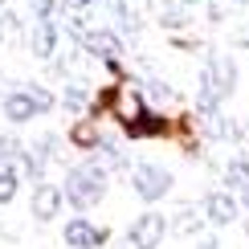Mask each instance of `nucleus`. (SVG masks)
Segmentation results:
<instances>
[{
    "mask_svg": "<svg viewBox=\"0 0 249 249\" xmlns=\"http://www.w3.org/2000/svg\"><path fill=\"white\" fill-rule=\"evenodd\" d=\"M61 192H66V204H74L78 213L94 209L102 204V196L110 192V172L102 160H82L74 168L66 172V180H61Z\"/></svg>",
    "mask_w": 249,
    "mask_h": 249,
    "instance_id": "nucleus-1",
    "label": "nucleus"
},
{
    "mask_svg": "<svg viewBox=\"0 0 249 249\" xmlns=\"http://www.w3.org/2000/svg\"><path fill=\"white\" fill-rule=\"evenodd\" d=\"M53 107H57V94L45 90L41 82H29V86H20V90H8V94L0 98V115L13 123V127L33 123L37 115H49Z\"/></svg>",
    "mask_w": 249,
    "mask_h": 249,
    "instance_id": "nucleus-2",
    "label": "nucleus"
},
{
    "mask_svg": "<svg viewBox=\"0 0 249 249\" xmlns=\"http://www.w3.org/2000/svg\"><path fill=\"white\" fill-rule=\"evenodd\" d=\"M172 172L160 168V163H131V192L139 196L143 204H160L163 196L172 192Z\"/></svg>",
    "mask_w": 249,
    "mask_h": 249,
    "instance_id": "nucleus-3",
    "label": "nucleus"
},
{
    "mask_svg": "<svg viewBox=\"0 0 249 249\" xmlns=\"http://www.w3.org/2000/svg\"><path fill=\"white\" fill-rule=\"evenodd\" d=\"M61 241H66L70 249H102L110 241V229L107 225H94L90 216H70L66 225H61Z\"/></svg>",
    "mask_w": 249,
    "mask_h": 249,
    "instance_id": "nucleus-4",
    "label": "nucleus"
},
{
    "mask_svg": "<svg viewBox=\"0 0 249 249\" xmlns=\"http://www.w3.org/2000/svg\"><path fill=\"white\" fill-rule=\"evenodd\" d=\"M147 107V98H143L139 86H127V82H119V86H110V102H107V115H115L119 127H127V123H135L143 115Z\"/></svg>",
    "mask_w": 249,
    "mask_h": 249,
    "instance_id": "nucleus-5",
    "label": "nucleus"
},
{
    "mask_svg": "<svg viewBox=\"0 0 249 249\" xmlns=\"http://www.w3.org/2000/svg\"><path fill=\"white\" fill-rule=\"evenodd\" d=\"M163 237H168V216L163 213H143L127 225V241L131 249H160Z\"/></svg>",
    "mask_w": 249,
    "mask_h": 249,
    "instance_id": "nucleus-6",
    "label": "nucleus"
},
{
    "mask_svg": "<svg viewBox=\"0 0 249 249\" xmlns=\"http://www.w3.org/2000/svg\"><path fill=\"white\" fill-rule=\"evenodd\" d=\"M200 213H204V221H209L213 229H225V225H233L237 216H241V200H237V192H229V188H216V192H209L200 200Z\"/></svg>",
    "mask_w": 249,
    "mask_h": 249,
    "instance_id": "nucleus-7",
    "label": "nucleus"
},
{
    "mask_svg": "<svg viewBox=\"0 0 249 249\" xmlns=\"http://www.w3.org/2000/svg\"><path fill=\"white\" fill-rule=\"evenodd\" d=\"M61 204H66V192H61V184H49V180L33 184V196H29V213H33V221H37V225H49V221L61 213Z\"/></svg>",
    "mask_w": 249,
    "mask_h": 249,
    "instance_id": "nucleus-8",
    "label": "nucleus"
},
{
    "mask_svg": "<svg viewBox=\"0 0 249 249\" xmlns=\"http://www.w3.org/2000/svg\"><path fill=\"white\" fill-rule=\"evenodd\" d=\"M25 49H29L37 61H53L57 49H61V29H57V20H33Z\"/></svg>",
    "mask_w": 249,
    "mask_h": 249,
    "instance_id": "nucleus-9",
    "label": "nucleus"
},
{
    "mask_svg": "<svg viewBox=\"0 0 249 249\" xmlns=\"http://www.w3.org/2000/svg\"><path fill=\"white\" fill-rule=\"evenodd\" d=\"M82 49H86L90 61H110V57H119L127 45H123V37L115 33V29H86Z\"/></svg>",
    "mask_w": 249,
    "mask_h": 249,
    "instance_id": "nucleus-10",
    "label": "nucleus"
},
{
    "mask_svg": "<svg viewBox=\"0 0 249 249\" xmlns=\"http://www.w3.org/2000/svg\"><path fill=\"white\" fill-rule=\"evenodd\" d=\"M123 135H127V139H172V135H176V123H172L168 115L143 110L135 123H127V127H123Z\"/></svg>",
    "mask_w": 249,
    "mask_h": 249,
    "instance_id": "nucleus-11",
    "label": "nucleus"
},
{
    "mask_svg": "<svg viewBox=\"0 0 249 249\" xmlns=\"http://www.w3.org/2000/svg\"><path fill=\"white\" fill-rule=\"evenodd\" d=\"M110 13H115L123 33L135 37L143 25H147V17H151V0H110Z\"/></svg>",
    "mask_w": 249,
    "mask_h": 249,
    "instance_id": "nucleus-12",
    "label": "nucleus"
},
{
    "mask_svg": "<svg viewBox=\"0 0 249 249\" xmlns=\"http://www.w3.org/2000/svg\"><path fill=\"white\" fill-rule=\"evenodd\" d=\"M204 74L213 78V86L221 90V98H229L237 90V61L229 53H216V49H213V53L204 57Z\"/></svg>",
    "mask_w": 249,
    "mask_h": 249,
    "instance_id": "nucleus-13",
    "label": "nucleus"
},
{
    "mask_svg": "<svg viewBox=\"0 0 249 249\" xmlns=\"http://www.w3.org/2000/svg\"><path fill=\"white\" fill-rule=\"evenodd\" d=\"M29 45V25L20 13H4L0 8V49H25Z\"/></svg>",
    "mask_w": 249,
    "mask_h": 249,
    "instance_id": "nucleus-14",
    "label": "nucleus"
},
{
    "mask_svg": "<svg viewBox=\"0 0 249 249\" xmlns=\"http://www.w3.org/2000/svg\"><path fill=\"white\" fill-rule=\"evenodd\" d=\"M225 188L237 192L241 209H249V155H237V160L225 163Z\"/></svg>",
    "mask_w": 249,
    "mask_h": 249,
    "instance_id": "nucleus-15",
    "label": "nucleus"
},
{
    "mask_svg": "<svg viewBox=\"0 0 249 249\" xmlns=\"http://www.w3.org/2000/svg\"><path fill=\"white\" fill-rule=\"evenodd\" d=\"M66 139L74 143V147H82V151H98V143L107 139V135H102V127H98V119H94V115H82L74 127H70Z\"/></svg>",
    "mask_w": 249,
    "mask_h": 249,
    "instance_id": "nucleus-16",
    "label": "nucleus"
},
{
    "mask_svg": "<svg viewBox=\"0 0 249 249\" xmlns=\"http://www.w3.org/2000/svg\"><path fill=\"white\" fill-rule=\"evenodd\" d=\"M221 102H225V98H221V90H216V86H213V78L200 70V78H196V102H192L196 115H200V119H213L216 110H221Z\"/></svg>",
    "mask_w": 249,
    "mask_h": 249,
    "instance_id": "nucleus-17",
    "label": "nucleus"
},
{
    "mask_svg": "<svg viewBox=\"0 0 249 249\" xmlns=\"http://www.w3.org/2000/svg\"><path fill=\"white\" fill-rule=\"evenodd\" d=\"M155 20H160V29H168V33H184V29L192 25V4H184V0H168Z\"/></svg>",
    "mask_w": 249,
    "mask_h": 249,
    "instance_id": "nucleus-18",
    "label": "nucleus"
},
{
    "mask_svg": "<svg viewBox=\"0 0 249 249\" xmlns=\"http://www.w3.org/2000/svg\"><path fill=\"white\" fill-rule=\"evenodd\" d=\"M61 107L74 110V115H86V110H90V90L82 86V78H74L66 90H61Z\"/></svg>",
    "mask_w": 249,
    "mask_h": 249,
    "instance_id": "nucleus-19",
    "label": "nucleus"
},
{
    "mask_svg": "<svg viewBox=\"0 0 249 249\" xmlns=\"http://www.w3.org/2000/svg\"><path fill=\"white\" fill-rule=\"evenodd\" d=\"M17 192H20V172L13 160H4L0 163V204H13Z\"/></svg>",
    "mask_w": 249,
    "mask_h": 249,
    "instance_id": "nucleus-20",
    "label": "nucleus"
},
{
    "mask_svg": "<svg viewBox=\"0 0 249 249\" xmlns=\"http://www.w3.org/2000/svg\"><path fill=\"white\" fill-rule=\"evenodd\" d=\"M209 131L216 135V139H229V143H241V135H245L233 119H221V110H216V115L209 119Z\"/></svg>",
    "mask_w": 249,
    "mask_h": 249,
    "instance_id": "nucleus-21",
    "label": "nucleus"
},
{
    "mask_svg": "<svg viewBox=\"0 0 249 249\" xmlns=\"http://www.w3.org/2000/svg\"><path fill=\"white\" fill-rule=\"evenodd\" d=\"M57 147H61V135H41V139L33 143V151H37L45 163H57V155H61Z\"/></svg>",
    "mask_w": 249,
    "mask_h": 249,
    "instance_id": "nucleus-22",
    "label": "nucleus"
},
{
    "mask_svg": "<svg viewBox=\"0 0 249 249\" xmlns=\"http://www.w3.org/2000/svg\"><path fill=\"white\" fill-rule=\"evenodd\" d=\"M200 221H204V213H200V209H180V216H176V233L188 237V233L200 229Z\"/></svg>",
    "mask_w": 249,
    "mask_h": 249,
    "instance_id": "nucleus-23",
    "label": "nucleus"
},
{
    "mask_svg": "<svg viewBox=\"0 0 249 249\" xmlns=\"http://www.w3.org/2000/svg\"><path fill=\"white\" fill-rule=\"evenodd\" d=\"M57 0H29V17L33 20H57Z\"/></svg>",
    "mask_w": 249,
    "mask_h": 249,
    "instance_id": "nucleus-24",
    "label": "nucleus"
},
{
    "mask_svg": "<svg viewBox=\"0 0 249 249\" xmlns=\"http://www.w3.org/2000/svg\"><path fill=\"white\" fill-rule=\"evenodd\" d=\"M94 4H98V0H57V8L66 17H82V13H90Z\"/></svg>",
    "mask_w": 249,
    "mask_h": 249,
    "instance_id": "nucleus-25",
    "label": "nucleus"
},
{
    "mask_svg": "<svg viewBox=\"0 0 249 249\" xmlns=\"http://www.w3.org/2000/svg\"><path fill=\"white\" fill-rule=\"evenodd\" d=\"M20 147H25V143H17L13 135H0V163H4V160H17Z\"/></svg>",
    "mask_w": 249,
    "mask_h": 249,
    "instance_id": "nucleus-26",
    "label": "nucleus"
},
{
    "mask_svg": "<svg viewBox=\"0 0 249 249\" xmlns=\"http://www.w3.org/2000/svg\"><path fill=\"white\" fill-rule=\"evenodd\" d=\"M147 94H151V98H160V102H172V98H176V94H172V86H163L160 78H147Z\"/></svg>",
    "mask_w": 249,
    "mask_h": 249,
    "instance_id": "nucleus-27",
    "label": "nucleus"
},
{
    "mask_svg": "<svg viewBox=\"0 0 249 249\" xmlns=\"http://www.w3.org/2000/svg\"><path fill=\"white\" fill-rule=\"evenodd\" d=\"M204 4H209V0H204ZM204 17H209V25H221V20H225V8H221V4H209V8H204Z\"/></svg>",
    "mask_w": 249,
    "mask_h": 249,
    "instance_id": "nucleus-28",
    "label": "nucleus"
},
{
    "mask_svg": "<svg viewBox=\"0 0 249 249\" xmlns=\"http://www.w3.org/2000/svg\"><path fill=\"white\" fill-rule=\"evenodd\" d=\"M200 249H221V245H216V241H204V245H200Z\"/></svg>",
    "mask_w": 249,
    "mask_h": 249,
    "instance_id": "nucleus-29",
    "label": "nucleus"
},
{
    "mask_svg": "<svg viewBox=\"0 0 249 249\" xmlns=\"http://www.w3.org/2000/svg\"><path fill=\"white\" fill-rule=\"evenodd\" d=\"M184 4H204V0H184Z\"/></svg>",
    "mask_w": 249,
    "mask_h": 249,
    "instance_id": "nucleus-30",
    "label": "nucleus"
},
{
    "mask_svg": "<svg viewBox=\"0 0 249 249\" xmlns=\"http://www.w3.org/2000/svg\"><path fill=\"white\" fill-rule=\"evenodd\" d=\"M233 4H249V0H233Z\"/></svg>",
    "mask_w": 249,
    "mask_h": 249,
    "instance_id": "nucleus-31",
    "label": "nucleus"
},
{
    "mask_svg": "<svg viewBox=\"0 0 249 249\" xmlns=\"http://www.w3.org/2000/svg\"><path fill=\"white\" fill-rule=\"evenodd\" d=\"M4 4H8V0H0V8H4Z\"/></svg>",
    "mask_w": 249,
    "mask_h": 249,
    "instance_id": "nucleus-32",
    "label": "nucleus"
}]
</instances>
